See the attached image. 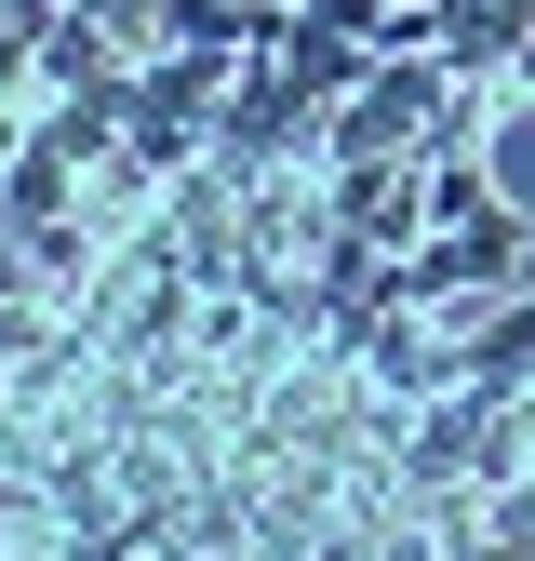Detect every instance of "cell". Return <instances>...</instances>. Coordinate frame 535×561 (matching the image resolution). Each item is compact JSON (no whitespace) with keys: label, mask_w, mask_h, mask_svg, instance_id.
Masks as SVG:
<instances>
[{"label":"cell","mask_w":535,"mask_h":561,"mask_svg":"<svg viewBox=\"0 0 535 561\" xmlns=\"http://www.w3.org/2000/svg\"><path fill=\"white\" fill-rule=\"evenodd\" d=\"M509 94H522V107H535V41H522V54H509Z\"/></svg>","instance_id":"7a4b0ae2"},{"label":"cell","mask_w":535,"mask_h":561,"mask_svg":"<svg viewBox=\"0 0 535 561\" xmlns=\"http://www.w3.org/2000/svg\"><path fill=\"white\" fill-rule=\"evenodd\" d=\"M442 94H455V67H442V54H375V67H362V94L321 121V161H388V148H416V134L442 121Z\"/></svg>","instance_id":"6da1fadb"}]
</instances>
